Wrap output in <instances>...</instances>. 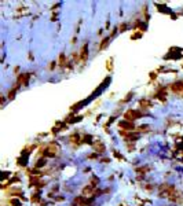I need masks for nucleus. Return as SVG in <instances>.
<instances>
[{"mask_svg":"<svg viewBox=\"0 0 183 206\" xmlns=\"http://www.w3.org/2000/svg\"><path fill=\"white\" fill-rule=\"evenodd\" d=\"M160 194L162 197H167V198H171V199H175V195H176V190L172 186H161L160 187Z\"/></svg>","mask_w":183,"mask_h":206,"instance_id":"obj_1","label":"nucleus"},{"mask_svg":"<svg viewBox=\"0 0 183 206\" xmlns=\"http://www.w3.org/2000/svg\"><path fill=\"white\" fill-rule=\"evenodd\" d=\"M141 117V113L139 111H135V110H128L125 113V120L127 121H133V120H136Z\"/></svg>","mask_w":183,"mask_h":206,"instance_id":"obj_2","label":"nucleus"},{"mask_svg":"<svg viewBox=\"0 0 183 206\" xmlns=\"http://www.w3.org/2000/svg\"><path fill=\"white\" fill-rule=\"evenodd\" d=\"M58 154V146H54V144H50L46 150V155L47 157H55Z\"/></svg>","mask_w":183,"mask_h":206,"instance_id":"obj_3","label":"nucleus"},{"mask_svg":"<svg viewBox=\"0 0 183 206\" xmlns=\"http://www.w3.org/2000/svg\"><path fill=\"white\" fill-rule=\"evenodd\" d=\"M120 128L127 129V131H132L133 129V124L130 122V121H121V122H120Z\"/></svg>","mask_w":183,"mask_h":206,"instance_id":"obj_4","label":"nucleus"},{"mask_svg":"<svg viewBox=\"0 0 183 206\" xmlns=\"http://www.w3.org/2000/svg\"><path fill=\"white\" fill-rule=\"evenodd\" d=\"M28 78H29V74H21L19 78H18V84H19V85H26Z\"/></svg>","mask_w":183,"mask_h":206,"instance_id":"obj_5","label":"nucleus"},{"mask_svg":"<svg viewBox=\"0 0 183 206\" xmlns=\"http://www.w3.org/2000/svg\"><path fill=\"white\" fill-rule=\"evenodd\" d=\"M174 92H183V83H175L172 85Z\"/></svg>","mask_w":183,"mask_h":206,"instance_id":"obj_6","label":"nucleus"},{"mask_svg":"<svg viewBox=\"0 0 183 206\" xmlns=\"http://www.w3.org/2000/svg\"><path fill=\"white\" fill-rule=\"evenodd\" d=\"M75 202H76L77 206H84V205H85V199H84L83 197H78V198L75 199Z\"/></svg>","mask_w":183,"mask_h":206,"instance_id":"obj_7","label":"nucleus"},{"mask_svg":"<svg viewBox=\"0 0 183 206\" xmlns=\"http://www.w3.org/2000/svg\"><path fill=\"white\" fill-rule=\"evenodd\" d=\"M85 58H87V45H84L81 48V54H80V59L81 60H85Z\"/></svg>","mask_w":183,"mask_h":206,"instance_id":"obj_8","label":"nucleus"},{"mask_svg":"<svg viewBox=\"0 0 183 206\" xmlns=\"http://www.w3.org/2000/svg\"><path fill=\"white\" fill-rule=\"evenodd\" d=\"M66 60H65V54H61L59 55V66H65Z\"/></svg>","mask_w":183,"mask_h":206,"instance_id":"obj_9","label":"nucleus"},{"mask_svg":"<svg viewBox=\"0 0 183 206\" xmlns=\"http://www.w3.org/2000/svg\"><path fill=\"white\" fill-rule=\"evenodd\" d=\"M141 106L145 107V109H147V107L150 106V102H149V100H142V102H141Z\"/></svg>","mask_w":183,"mask_h":206,"instance_id":"obj_10","label":"nucleus"},{"mask_svg":"<svg viewBox=\"0 0 183 206\" xmlns=\"http://www.w3.org/2000/svg\"><path fill=\"white\" fill-rule=\"evenodd\" d=\"M107 43H109V39H105V40L102 41V44L99 45V48H101V50H102V48H105V47L107 45Z\"/></svg>","mask_w":183,"mask_h":206,"instance_id":"obj_11","label":"nucleus"},{"mask_svg":"<svg viewBox=\"0 0 183 206\" xmlns=\"http://www.w3.org/2000/svg\"><path fill=\"white\" fill-rule=\"evenodd\" d=\"M95 148L98 150V151L101 150V153H102V151H103V148H105V147H103V144H99V143H96V144H95Z\"/></svg>","mask_w":183,"mask_h":206,"instance_id":"obj_12","label":"nucleus"},{"mask_svg":"<svg viewBox=\"0 0 183 206\" xmlns=\"http://www.w3.org/2000/svg\"><path fill=\"white\" fill-rule=\"evenodd\" d=\"M92 192V187H85L84 188V194H91Z\"/></svg>","mask_w":183,"mask_h":206,"instance_id":"obj_13","label":"nucleus"},{"mask_svg":"<svg viewBox=\"0 0 183 206\" xmlns=\"http://www.w3.org/2000/svg\"><path fill=\"white\" fill-rule=\"evenodd\" d=\"M44 163H46V161H43V159H40V161L37 162V166H43V165H44Z\"/></svg>","mask_w":183,"mask_h":206,"instance_id":"obj_14","label":"nucleus"}]
</instances>
